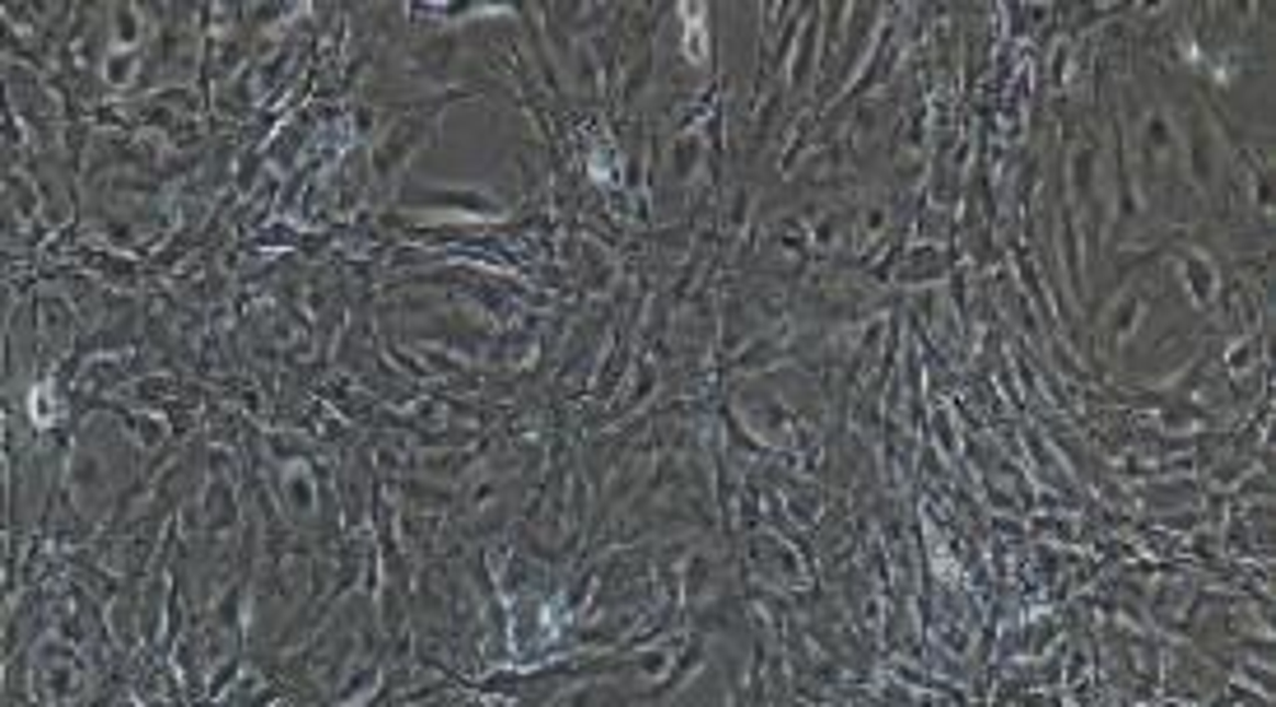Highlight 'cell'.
Segmentation results:
<instances>
[{"instance_id":"obj_1","label":"cell","mask_w":1276,"mask_h":707,"mask_svg":"<svg viewBox=\"0 0 1276 707\" xmlns=\"http://www.w3.org/2000/svg\"><path fill=\"white\" fill-rule=\"evenodd\" d=\"M1178 155V130L1165 107H1147L1141 112V159H1147V178L1165 173L1170 159Z\"/></svg>"},{"instance_id":"obj_2","label":"cell","mask_w":1276,"mask_h":707,"mask_svg":"<svg viewBox=\"0 0 1276 707\" xmlns=\"http://www.w3.org/2000/svg\"><path fill=\"white\" fill-rule=\"evenodd\" d=\"M1184 271H1188V284H1193L1197 303H1211V294H1216V271L1207 265V256H1188Z\"/></svg>"}]
</instances>
